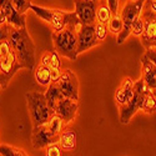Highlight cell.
<instances>
[{"instance_id": "d6986e66", "label": "cell", "mask_w": 156, "mask_h": 156, "mask_svg": "<svg viewBox=\"0 0 156 156\" xmlns=\"http://www.w3.org/2000/svg\"><path fill=\"white\" fill-rule=\"evenodd\" d=\"M45 98H46V101H48V105L50 106V109L54 111V108L58 104L59 100H61L64 98L61 90L59 89V86L56 85V83H51L49 86H48V90L45 93Z\"/></svg>"}, {"instance_id": "4fadbf2b", "label": "cell", "mask_w": 156, "mask_h": 156, "mask_svg": "<svg viewBox=\"0 0 156 156\" xmlns=\"http://www.w3.org/2000/svg\"><path fill=\"white\" fill-rule=\"evenodd\" d=\"M77 110H79V102H77L76 100L62 98L55 105L54 114L58 115L59 118L65 122V125H66V124H70L76 118Z\"/></svg>"}, {"instance_id": "52a82bcc", "label": "cell", "mask_w": 156, "mask_h": 156, "mask_svg": "<svg viewBox=\"0 0 156 156\" xmlns=\"http://www.w3.org/2000/svg\"><path fill=\"white\" fill-rule=\"evenodd\" d=\"M146 89V85L144 84L142 79L140 77V80L135 81L134 85V95L127 104H125L124 106L119 108L120 111V122L122 125H126L130 122V120L133 119V116L141 109V101H142V95Z\"/></svg>"}, {"instance_id": "7a4b0ae2", "label": "cell", "mask_w": 156, "mask_h": 156, "mask_svg": "<svg viewBox=\"0 0 156 156\" xmlns=\"http://www.w3.org/2000/svg\"><path fill=\"white\" fill-rule=\"evenodd\" d=\"M35 14L48 23L54 31H60L66 27H79L80 20L75 11H66L61 9H49L39 5H31L30 8Z\"/></svg>"}, {"instance_id": "ffe728a7", "label": "cell", "mask_w": 156, "mask_h": 156, "mask_svg": "<svg viewBox=\"0 0 156 156\" xmlns=\"http://www.w3.org/2000/svg\"><path fill=\"white\" fill-rule=\"evenodd\" d=\"M35 80L39 85H41L44 87H48L51 83V73H50V68L45 66V65H40L39 64L36 69H35Z\"/></svg>"}, {"instance_id": "484cf974", "label": "cell", "mask_w": 156, "mask_h": 156, "mask_svg": "<svg viewBox=\"0 0 156 156\" xmlns=\"http://www.w3.org/2000/svg\"><path fill=\"white\" fill-rule=\"evenodd\" d=\"M62 147L59 145V142H53L46 146V151H45V156H62Z\"/></svg>"}, {"instance_id": "8d00e7d4", "label": "cell", "mask_w": 156, "mask_h": 156, "mask_svg": "<svg viewBox=\"0 0 156 156\" xmlns=\"http://www.w3.org/2000/svg\"><path fill=\"white\" fill-rule=\"evenodd\" d=\"M96 2H99V0H96Z\"/></svg>"}, {"instance_id": "d590c367", "label": "cell", "mask_w": 156, "mask_h": 156, "mask_svg": "<svg viewBox=\"0 0 156 156\" xmlns=\"http://www.w3.org/2000/svg\"><path fill=\"white\" fill-rule=\"evenodd\" d=\"M0 156H3V155H2V154H0Z\"/></svg>"}, {"instance_id": "ba28073f", "label": "cell", "mask_w": 156, "mask_h": 156, "mask_svg": "<svg viewBox=\"0 0 156 156\" xmlns=\"http://www.w3.org/2000/svg\"><path fill=\"white\" fill-rule=\"evenodd\" d=\"M56 85L61 90V93L64 98L73 99V100H79V79H77L76 74L70 70L65 69L62 70V74L60 76V79L56 81Z\"/></svg>"}, {"instance_id": "30bf717a", "label": "cell", "mask_w": 156, "mask_h": 156, "mask_svg": "<svg viewBox=\"0 0 156 156\" xmlns=\"http://www.w3.org/2000/svg\"><path fill=\"white\" fill-rule=\"evenodd\" d=\"M19 69L23 68L14 53V50L9 55L0 59V85H2V89H5L9 85L12 76L16 74Z\"/></svg>"}, {"instance_id": "2e32d148", "label": "cell", "mask_w": 156, "mask_h": 156, "mask_svg": "<svg viewBox=\"0 0 156 156\" xmlns=\"http://www.w3.org/2000/svg\"><path fill=\"white\" fill-rule=\"evenodd\" d=\"M134 85L135 81L131 79V77H124L120 86L118 87L115 93V101L118 104V106H124L125 104H127L130 100H131L133 95H134Z\"/></svg>"}, {"instance_id": "8fae6325", "label": "cell", "mask_w": 156, "mask_h": 156, "mask_svg": "<svg viewBox=\"0 0 156 156\" xmlns=\"http://www.w3.org/2000/svg\"><path fill=\"white\" fill-rule=\"evenodd\" d=\"M99 44L100 41L98 40L95 34V24L94 25L80 24V27L77 28V54L85 53L86 50Z\"/></svg>"}, {"instance_id": "9a60e30c", "label": "cell", "mask_w": 156, "mask_h": 156, "mask_svg": "<svg viewBox=\"0 0 156 156\" xmlns=\"http://www.w3.org/2000/svg\"><path fill=\"white\" fill-rule=\"evenodd\" d=\"M141 79L147 89H156V65L145 55L141 56Z\"/></svg>"}, {"instance_id": "3957f363", "label": "cell", "mask_w": 156, "mask_h": 156, "mask_svg": "<svg viewBox=\"0 0 156 156\" xmlns=\"http://www.w3.org/2000/svg\"><path fill=\"white\" fill-rule=\"evenodd\" d=\"M80 27V25H79ZM79 27H66L60 31L51 34L55 51L69 60H76L77 58V28Z\"/></svg>"}, {"instance_id": "d6a6232c", "label": "cell", "mask_w": 156, "mask_h": 156, "mask_svg": "<svg viewBox=\"0 0 156 156\" xmlns=\"http://www.w3.org/2000/svg\"><path fill=\"white\" fill-rule=\"evenodd\" d=\"M5 23H8V20H6V16L4 15V12L0 10V25H3V24H5Z\"/></svg>"}, {"instance_id": "5b68a950", "label": "cell", "mask_w": 156, "mask_h": 156, "mask_svg": "<svg viewBox=\"0 0 156 156\" xmlns=\"http://www.w3.org/2000/svg\"><path fill=\"white\" fill-rule=\"evenodd\" d=\"M140 16L145 23V30L140 36L141 44L145 49L154 48L156 46V0H145Z\"/></svg>"}, {"instance_id": "cb8c5ba5", "label": "cell", "mask_w": 156, "mask_h": 156, "mask_svg": "<svg viewBox=\"0 0 156 156\" xmlns=\"http://www.w3.org/2000/svg\"><path fill=\"white\" fill-rule=\"evenodd\" d=\"M10 2L20 14H25L33 5L31 0H10Z\"/></svg>"}, {"instance_id": "7402d4cb", "label": "cell", "mask_w": 156, "mask_h": 156, "mask_svg": "<svg viewBox=\"0 0 156 156\" xmlns=\"http://www.w3.org/2000/svg\"><path fill=\"white\" fill-rule=\"evenodd\" d=\"M122 19H121V14L119 12V14H114L110 19V21L108 23V29H109V33H111L112 35L118 36L121 30H122Z\"/></svg>"}, {"instance_id": "836d02e7", "label": "cell", "mask_w": 156, "mask_h": 156, "mask_svg": "<svg viewBox=\"0 0 156 156\" xmlns=\"http://www.w3.org/2000/svg\"><path fill=\"white\" fill-rule=\"evenodd\" d=\"M152 91H154V94H155V96H156V89H155V90H152Z\"/></svg>"}, {"instance_id": "d4e9b609", "label": "cell", "mask_w": 156, "mask_h": 156, "mask_svg": "<svg viewBox=\"0 0 156 156\" xmlns=\"http://www.w3.org/2000/svg\"><path fill=\"white\" fill-rule=\"evenodd\" d=\"M95 34H96V37L100 43H102L104 40L106 39L108 34H109V29H108V25L105 24H101V23H95Z\"/></svg>"}, {"instance_id": "9c48e42d", "label": "cell", "mask_w": 156, "mask_h": 156, "mask_svg": "<svg viewBox=\"0 0 156 156\" xmlns=\"http://www.w3.org/2000/svg\"><path fill=\"white\" fill-rule=\"evenodd\" d=\"M75 12L80 20V24L94 25L96 23V11L99 2L96 0H74Z\"/></svg>"}, {"instance_id": "1f68e13d", "label": "cell", "mask_w": 156, "mask_h": 156, "mask_svg": "<svg viewBox=\"0 0 156 156\" xmlns=\"http://www.w3.org/2000/svg\"><path fill=\"white\" fill-rule=\"evenodd\" d=\"M146 58H149L155 65H156V46L154 48H150V49H146L145 54H144Z\"/></svg>"}, {"instance_id": "603a6c76", "label": "cell", "mask_w": 156, "mask_h": 156, "mask_svg": "<svg viewBox=\"0 0 156 156\" xmlns=\"http://www.w3.org/2000/svg\"><path fill=\"white\" fill-rule=\"evenodd\" d=\"M0 154L3 156H29L24 150L11 145H0Z\"/></svg>"}, {"instance_id": "f546056e", "label": "cell", "mask_w": 156, "mask_h": 156, "mask_svg": "<svg viewBox=\"0 0 156 156\" xmlns=\"http://www.w3.org/2000/svg\"><path fill=\"white\" fill-rule=\"evenodd\" d=\"M12 51V48H11V44L9 40H5V41H2L0 43V59L9 55Z\"/></svg>"}, {"instance_id": "44dd1931", "label": "cell", "mask_w": 156, "mask_h": 156, "mask_svg": "<svg viewBox=\"0 0 156 156\" xmlns=\"http://www.w3.org/2000/svg\"><path fill=\"white\" fill-rule=\"evenodd\" d=\"M112 16V12L108 5V3L105 0H102L101 3H99V6H98V11H96V21L98 23H101V24H105L108 25V23L110 21Z\"/></svg>"}, {"instance_id": "7c38bea8", "label": "cell", "mask_w": 156, "mask_h": 156, "mask_svg": "<svg viewBox=\"0 0 156 156\" xmlns=\"http://www.w3.org/2000/svg\"><path fill=\"white\" fill-rule=\"evenodd\" d=\"M59 137L55 136L51 133L50 127L48 126V124L40 125L33 127V133H31V145L34 149L40 150L46 147L48 145L53 144V142H58Z\"/></svg>"}, {"instance_id": "4316f807", "label": "cell", "mask_w": 156, "mask_h": 156, "mask_svg": "<svg viewBox=\"0 0 156 156\" xmlns=\"http://www.w3.org/2000/svg\"><path fill=\"white\" fill-rule=\"evenodd\" d=\"M144 30H145V23H144V20H142V18L140 16L131 25V34H134L135 36H141L142 33H144Z\"/></svg>"}, {"instance_id": "83f0119b", "label": "cell", "mask_w": 156, "mask_h": 156, "mask_svg": "<svg viewBox=\"0 0 156 156\" xmlns=\"http://www.w3.org/2000/svg\"><path fill=\"white\" fill-rule=\"evenodd\" d=\"M14 28L15 27H12V25L9 24V23H5L3 25H0V43L5 41V40H9L10 34H11L12 30H14Z\"/></svg>"}, {"instance_id": "e0dca14e", "label": "cell", "mask_w": 156, "mask_h": 156, "mask_svg": "<svg viewBox=\"0 0 156 156\" xmlns=\"http://www.w3.org/2000/svg\"><path fill=\"white\" fill-rule=\"evenodd\" d=\"M58 142L64 151H73L77 146V135L73 130H62Z\"/></svg>"}, {"instance_id": "6da1fadb", "label": "cell", "mask_w": 156, "mask_h": 156, "mask_svg": "<svg viewBox=\"0 0 156 156\" xmlns=\"http://www.w3.org/2000/svg\"><path fill=\"white\" fill-rule=\"evenodd\" d=\"M9 41L21 65V68L34 70L36 66V45L34 44L27 28H14Z\"/></svg>"}, {"instance_id": "8992f818", "label": "cell", "mask_w": 156, "mask_h": 156, "mask_svg": "<svg viewBox=\"0 0 156 156\" xmlns=\"http://www.w3.org/2000/svg\"><path fill=\"white\" fill-rule=\"evenodd\" d=\"M144 3L145 0H129L122 6L120 14H121L124 27L121 33L118 35V39H116V44L118 45H121L129 37V35L131 34V25L136 19L140 18Z\"/></svg>"}, {"instance_id": "4dcf8cb0", "label": "cell", "mask_w": 156, "mask_h": 156, "mask_svg": "<svg viewBox=\"0 0 156 156\" xmlns=\"http://www.w3.org/2000/svg\"><path fill=\"white\" fill-rule=\"evenodd\" d=\"M106 3H108V5H109V8H110V10H111V12H112V15L114 14H119L120 12V8H119V0H106Z\"/></svg>"}, {"instance_id": "277c9868", "label": "cell", "mask_w": 156, "mask_h": 156, "mask_svg": "<svg viewBox=\"0 0 156 156\" xmlns=\"http://www.w3.org/2000/svg\"><path fill=\"white\" fill-rule=\"evenodd\" d=\"M25 99H27V102H28V109H29L33 127L46 124L55 115L54 111L48 105L45 94L30 91L25 94Z\"/></svg>"}, {"instance_id": "f1b7e54d", "label": "cell", "mask_w": 156, "mask_h": 156, "mask_svg": "<svg viewBox=\"0 0 156 156\" xmlns=\"http://www.w3.org/2000/svg\"><path fill=\"white\" fill-rule=\"evenodd\" d=\"M50 69H61V60H60V55L56 51H51V59H50V64H49Z\"/></svg>"}, {"instance_id": "e575fe53", "label": "cell", "mask_w": 156, "mask_h": 156, "mask_svg": "<svg viewBox=\"0 0 156 156\" xmlns=\"http://www.w3.org/2000/svg\"><path fill=\"white\" fill-rule=\"evenodd\" d=\"M0 90H2V86H0Z\"/></svg>"}, {"instance_id": "ac0fdd59", "label": "cell", "mask_w": 156, "mask_h": 156, "mask_svg": "<svg viewBox=\"0 0 156 156\" xmlns=\"http://www.w3.org/2000/svg\"><path fill=\"white\" fill-rule=\"evenodd\" d=\"M145 114H154L156 111V96L152 90L145 89L144 95H142V101H141V109Z\"/></svg>"}, {"instance_id": "5bb4252c", "label": "cell", "mask_w": 156, "mask_h": 156, "mask_svg": "<svg viewBox=\"0 0 156 156\" xmlns=\"http://www.w3.org/2000/svg\"><path fill=\"white\" fill-rule=\"evenodd\" d=\"M0 10L4 12L6 20L15 28H27L25 24V14L20 12L14 8L10 0H0Z\"/></svg>"}]
</instances>
